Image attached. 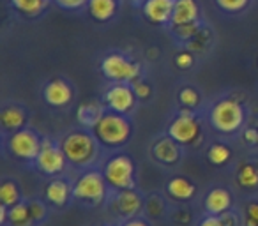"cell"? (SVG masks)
Listing matches in <instances>:
<instances>
[{
  "label": "cell",
  "instance_id": "cell-1",
  "mask_svg": "<svg viewBox=\"0 0 258 226\" xmlns=\"http://www.w3.org/2000/svg\"><path fill=\"white\" fill-rule=\"evenodd\" d=\"M97 143L99 141L96 140V136L85 129L71 131L60 140V147L68 161L73 166H78V168H85V166H90L96 161Z\"/></svg>",
  "mask_w": 258,
  "mask_h": 226
},
{
  "label": "cell",
  "instance_id": "cell-2",
  "mask_svg": "<svg viewBox=\"0 0 258 226\" xmlns=\"http://www.w3.org/2000/svg\"><path fill=\"white\" fill-rule=\"evenodd\" d=\"M133 133V126L127 115H120L115 111H106L103 119L97 122V126L92 129V134L99 145L108 148L122 147L129 141Z\"/></svg>",
  "mask_w": 258,
  "mask_h": 226
},
{
  "label": "cell",
  "instance_id": "cell-3",
  "mask_svg": "<svg viewBox=\"0 0 258 226\" xmlns=\"http://www.w3.org/2000/svg\"><path fill=\"white\" fill-rule=\"evenodd\" d=\"M209 120L216 131L223 134H233L244 126L246 110L240 104V101L232 99V97H223L211 108Z\"/></svg>",
  "mask_w": 258,
  "mask_h": 226
},
{
  "label": "cell",
  "instance_id": "cell-4",
  "mask_svg": "<svg viewBox=\"0 0 258 226\" xmlns=\"http://www.w3.org/2000/svg\"><path fill=\"white\" fill-rule=\"evenodd\" d=\"M108 194V182L103 172H83L73 184V198L87 205H99Z\"/></svg>",
  "mask_w": 258,
  "mask_h": 226
},
{
  "label": "cell",
  "instance_id": "cell-5",
  "mask_svg": "<svg viewBox=\"0 0 258 226\" xmlns=\"http://www.w3.org/2000/svg\"><path fill=\"white\" fill-rule=\"evenodd\" d=\"M103 175L106 179L108 186L115 191L135 189V186H137L135 163L125 154H117L108 159L103 168Z\"/></svg>",
  "mask_w": 258,
  "mask_h": 226
},
{
  "label": "cell",
  "instance_id": "cell-6",
  "mask_svg": "<svg viewBox=\"0 0 258 226\" xmlns=\"http://www.w3.org/2000/svg\"><path fill=\"white\" fill-rule=\"evenodd\" d=\"M101 72L113 83H135L140 80L142 67L122 53H110L101 60Z\"/></svg>",
  "mask_w": 258,
  "mask_h": 226
},
{
  "label": "cell",
  "instance_id": "cell-7",
  "mask_svg": "<svg viewBox=\"0 0 258 226\" xmlns=\"http://www.w3.org/2000/svg\"><path fill=\"white\" fill-rule=\"evenodd\" d=\"M168 136L180 145H193L202 136V124L195 113L187 108H182L179 115L170 122Z\"/></svg>",
  "mask_w": 258,
  "mask_h": 226
},
{
  "label": "cell",
  "instance_id": "cell-8",
  "mask_svg": "<svg viewBox=\"0 0 258 226\" xmlns=\"http://www.w3.org/2000/svg\"><path fill=\"white\" fill-rule=\"evenodd\" d=\"M34 163H36V168L39 170L43 175L55 177V175L64 173L69 161H68V158H66L60 145H57L53 140H50V138H43L41 152Z\"/></svg>",
  "mask_w": 258,
  "mask_h": 226
},
{
  "label": "cell",
  "instance_id": "cell-9",
  "mask_svg": "<svg viewBox=\"0 0 258 226\" xmlns=\"http://www.w3.org/2000/svg\"><path fill=\"white\" fill-rule=\"evenodd\" d=\"M9 150L16 159L22 161H36L37 156L41 152V145L43 140L34 133L32 129H20L9 136Z\"/></svg>",
  "mask_w": 258,
  "mask_h": 226
},
{
  "label": "cell",
  "instance_id": "cell-10",
  "mask_svg": "<svg viewBox=\"0 0 258 226\" xmlns=\"http://www.w3.org/2000/svg\"><path fill=\"white\" fill-rule=\"evenodd\" d=\"M104 104L110 111L120 113V115H129L137 108V94L129 83H115L104 92Z\"/></svg>",
  "mask_w": 258,
  "mask_h": 226
},
{
  "label": "cell",
  "instance_id": "cell-11",
  "mask_svg": "<svg viewBox=\"0 0 258 226\" xmlns=\"http://www.w3.org/2000/svg\"><path fill=\"white\" fill-rule=\"evenodd\" d=\"M113 207L118 212V215L127 219H133L140 214V210L145 207V201L135 189H122L117 191L113 200Z\"/></svg>",
  "mask_w": 258,
  "mask_h": 226
},
{
  "label": "cell",
  "instance_id": "cell-12",
  "mask_svg": "<svg viewBox=\"0 0 258 226\" xmlns=\"http://www.w3.org/2000/svg\"><path fill=\"white\" fill-rule=\"evenodd\" d=\"M173 6H175V0H145L142 6V13L154 25H166V23H172Z\"/></svg>",
  "mask_w": 258,
  "mask_h": 226
},
{
  "label": "cell",
  "instance_id": "cell-13",
  "mask_svg": "<svg viewBox=\"0 0 258 226\" xmlns=\"http://www.w3.org/2000/svg\"><path fill=\"white\" fill-rule=\"evenodd\" d=\"M43 99L46 101L50 106H55V108L68 106L73 101V89L68 82H64V80H60V78H55L44 85Z\"/></svg>",
  "mask_w": 258,
  "mask_h": 226
},
{
  "label": "cell",
  "instance_id": "cell-14",
  "mask_svg": "<svg viewBox=\"0 0 258 226\" xmlns=\"http://www.w3.org/2000/svg\"><path fill=\"white\" fill-rule=\"evenodd\" d=\"M104 106L106 104L97 99H89L80 103L78 110H76V120H78V124L82 127H85V129H94L97 126V122L104 117V113H106V108Z\"/></svg>",
  "mask_w": 258,
  "mask_h": 226
},
{
  "label": "cell",
  "instance_id": "cell-15",
  "mask_svg": "<svg viewBox=\"0 0 258 226\" xmlns=\"http://www.w3.org/2000/svg\"><path fill=\"white\" fill-rule=\"evenodd\" d=\"M233 205V196L226 187H214L205 194L204 207L209 214L212 215H221L228 212Z\"/></svg>",
  "mask_w": 258,
  "mask_h": 226
},
{
  "label": "cell",
  "instance_id": "cell-16",
  "mask_svg": "<svg viewBox=\"0 0 258 226\" xmlns=\"http://www.w3.org/2000/svg\"><path fill=\"white\" fill-rule=\"evenodd\" d=\"M152 156L154 159H158L163 165H175V163L180 161V143H177L173 138H163V140H158L152 147Z\"/></svg>",
  "mask_w": 258,
  "mask_h": 226
},
{
  "label": "cell",
  "instance_id": "cell-17",
  "mask_svg": "<svg viewBox=\"0 0 258 226\" xmlns=\"http://www.w3.org/2000/svg\"><path fill=\"white\" fill-rule=\"evenodd\" d=\"M71 194H73V187L69 186V182L64 179L50 180L46 189H44V198H46V201L58 208L64 207V205L68 203Z\"/></svg>",
  "mask_w": 258,
  "mask_h": 226
},
{
  "label": "cell",
  "instance_id": "cell-18",
  "mask_svg": "<svg viewBox=\"0 0 258 226\" xmlns=\"http://www.w3.org/2000/svg\"><path fill=\"white\" fill-rule=\"evenodd\" d=\"M0 124L4 127V131H11V133H16V131L23 129L27 124V111L23 110L18 104H9V106H4L2 113H0Z\"/></svg>",
  "mask_w": 258,
  "mask_h": 226
},
{
  "label": "cell",
  "instance_id": "cell-19",
  "mask_svg": "<svg viewBox=\"0 0 258 226\" xmlns=\"http://www.w3.org/2000/svg\"><path fill=\"white\" fill-rule=\"evenodd\" d=\"M198 18H200V8L197 0H175L170 25H184V23L197 22Z\"/></svg>",
  "mask_w": 258,
  "mask_h": 226
},
{
  "label": "cell",
  "instance_id": "cell-20",
  "mask_svg": "<svg viewBox=\"0 0 258 226\" xmlns=\"http://www.w3.org/2000/svg\"><path fill=\"white\" fill-rule=\"evenodd\" d=\"M166 193H168L173 200L187 201L197 194V186H195L187 177L177 175L168 180V184H166Z\"/></svg>",
  "mask_w": 258,
  "mask_h": 226
},
{
  "label": "cell",
  "instance_id": "cell-21",
  "mask_svg": "<svg viewBox=\"0 0 258 226\" xmlns=\"http://www.w3.org/2000/svg\"><path fill=\"white\" fill-rule=\"evenodd\" d=\"M117 0H89L87 9H89V15L92 16L96 22H108L115 16L117 13Z\"/></svg>",
  "mask_w": 258,
  "mask_h": 226
},
{
  "label": "cell",
  "instance_id": "cell-22",
  "mask_svg": "<svg viewBox=\"0 0 258 226\" xmlns=\"http://www.w3.org/2000/svg\"><path fill=\"white\" fill-rule=\"evenodd\" d=\"M235 180L244 189H258V163L256 161H244L237 168Z\"/></svg>",
  "mask_w": 258,
  "mask_h": 226
},
{
  "label": "cell",
  "instance_id": "cell-23",
  "mask_svg": "<svg viewBox=\"0 0 258 226\" xmlns=\"http://www.w3.org/2000/svg\"><path fill=\"white\" fill-rule=\"evenodd\" d=\"M50 0H11V6L23 16L36 18L43 15V11L48 8Z\"/></svg>",
  "mask_w": 258,
  "mask_h": 226
},
{
  "label": "cell",
  "instance_id": "cell-24",
  "mask_svg": "<svg viewBox=\"0 0 258 226\" xmlns=\"http://www.w3.org/2000/svg\"><path fill=\"white\" fill-rule=\"evenodd\" d=\"M9 222L11 226H32L34 219L30 214V208L27 201H20V203L13 205L9 208Z\"/></svg>",
  "mask_w": 258,
  "mask_h": 226
},
{
  "label": "cell",
  "instance_id": "cell-25",
  "mask_svg": "<svg viewBox=\"0 0 258 226\" xmlns=\"http://www.w3.org/2000/svg\"><path fill=\"white\" fill-rule=\"evenodd\" d=\"M207 159L211 165L214 166H223L232 159V148L225 143H214L209 147L207 150Z\"/></svg>",
  "mask_w": 258,
  "mask_h": 226
},
{
  "label": "cell",
  "instance_id": "cell-26",
  "mask_svg": "<svg viewBox=\"0 0 258 226\" xmlns=\"http://www.w3.org/2000/svg\"><path fill=\"white\" fill-rule=\"evenodd\" d=\"M0 201H2V205H6V207H9V208L22 201V193H20L16 182L6 180V182L0 186Z\"/></svg>",
  "mask_w": 258,
  "mask_h": 226
},
{
  "label": "cell",
  "instance_id": "cell-27",
  "mask_svg": "<svg viewBox=\"0 0 258 226\" xmlns=\"http://www.w3.org/2000/svg\"><path fill=\"white\" fill-rule=\"evenodd\" d=\"M172 27V32L179 37L180 41H191L193 37H197L202 32L200 20L191 23H184V25H170Z\"/></svg>",
  "mask_w": 258,
  "mask_h": 226
},
{
  "label": "cell",
  "instance_id": "cell-28",
  "mask_svg": "<svg viewBox=\"0 0 258 226\" xmlns=\"http://www.w3.org/2000/svg\"><path fill=\"white\" fill-rule=\"evenodd\" d=\"M200 94L193 87H184V89L179 90V103L182 104V108L193 110V108H197L200 104Z\"/></svg>",
  "mask_w": 258,
  "mask_h": 226
},
{
  "label": "cell",
  "instance_id": "cell-29",
  "mask_svg": "<svg viewBox=\"0 0 258 226\" xmlns=\"http://www.w3.org/2000/svg\"><path fill=\"white\" fill-rule=\"evenodd\" d=\"M242 226H258V200H251L244 205Z\"/></svg>",
  "mask_w": 258,
  "mask_h": 226
},
{
  "label": "cell",
  "instance_id": "cell-30",
  "mask_svg": "<svg viewBox=\"0 0 258 226\" xmlns=\"http://www.w3.org/2000/svg\"><path fill=\"white\" fill-rule=\"evenodd\" d=\"M216 4L221 11L230 13V15H237V13H242L247 8L249 0H216Z\"/></svg>",
  "mask_w": 258,
  "mask_h": 226
},
{
  "label": "cell",
  "instance_id": "cell-31",
  "mask_svg": "<svg viewBox=\"0 0 258 226\" xmlns=\"http://www.w3.org/2000/svg\"><path fill=\"white\" fill-rule=\"evenodd\" d=\"M145 210H147V214L151 215V217H161L163 210H165V205H163L161 198H159L158 194L149 196V200L145 201Z\"/></svg>",
  "mask_w": 258,
  "mask_h": 226
},
{
  "label": "cell",
  "instance_id": "cell-32",
  "mask_svg": "<svg viewBox=\"0 0 258 226\" xmlns=\"http://www.w3.org/2000/svg\"><path fill=\"white\" fill-rule=\"evenodd\" d=\"M29 208H30V214H32L34 222H41L46 217V207H44V203L41 200H30Z\"/></svg>",
  "mask_w": 258,
  "mask_h": 226
},
{
  "label": "cell",
  "instance_id": "cell-33",
  "mask_svg": "<svg viewBox=\"0 0 258 226\" xmlns=\"http://www.w3.org/2000/svg\"><path fill=\"white\" fill-rule=\"evenodd\" d=\"M131 87H133V90H135V94H137L138 99L145 101L152 96V87L149 85V83L142 82V80H137L135 83H131Z\"/></svg>",
  "mask_w": 258,
  "mask_h": 226
},
{
  "label": "cell",
  "instance_id": "cell-34",
  "mask_svg": "<svg viewBox=\"0 0 258 226\" xmlns=\"http://www.w3.org/2000/svg\"><path fill=\"white\" fill-rule=\"evenodd\" d=\"M193 64H195V57L191 51H180V53H177L175 65L179 69H184V71H186V69L193 67Z\"/></svg>",
  "mask_w": 258,
  "mask_h": 226
},
{
  "label": "cell",
  "instance_id": "cell-35",
  "mask_svg": "<svg viewBox=\"0 0 258 226\" xmlns=\"http://www.w3.org/2000/svg\"><path fill=\"white\" fill-rule=\"evenodd\" d=\"M57 6H60L62 9H68V11H78V9L85 8L89 4V0H55Z\"/></svg>",
  "mask_w": 258,
  "mask_h": 226
},
{
  "label": "cell",
  "instance_id": "cell-36",
  "mask_svg": "<svg viewBox=\"0 0 258 226\" xmlns=\"http://www.w3.org/2000/svg\"><path fill=\"white\" fill-rule=\"evenodd\" d=\"M219 217H221V222L225 226H240V224H242V221L239 219V215H237L235 212H232V210L225 212V214H221Z\"/></svg>",
  "mask_w": 258,
  "mask_h": 226
},
{
  "label": "cell",
  "instance_id": "cell-37",
  "mask_svg": "<svg viewBox=\"0 0 258 226\" xmlns=\"http://www.w3.org/2000/svg\"><path fill=\"white\" fill-rule=\"evenodd\" d=\"M242 138L247 145H258V129L254 127H246L242 131Z\"/></svg>",
  "mask_w": 258,
  "mask_h": 226
},
{
  "label": "cell",
  "instance_id": "cell-38",
  "mask_svg": "<svg viewBox=\"0 0 258 226\" xmlns=\"http://www.w3.org/2000/svg\"><path fill=\"white\" fill-rule=\"evenodd\" d=\"M200 226H225V224H223V222H221V217H219V215H212V214H209L207 217L202 219Z\"/></svg>",
  "mask_w": 258,
  "mask_h": 226
},
{
  "label": "cell",
  "instance_id": "cell-39",
  "mask_svg": "<svg viewBox=\"0 0 258 226\" xmlns=\"http://www.w3.org/2000/svg\"><path fill=\"white\" fill-rule=\"evenodd\" d=\"M124 226H149L144 219H138V217H133V219H127Z\"/></svg>",
  "mask_w": 258,
  "mask_h": 226
},
{
  "label": "cell",
  "instance_id": "cell-40",
  "mask_svg": "<svg viewBox=\"0 0 258 226\" xmlns=\"http://www.w3.org/2000/svg\"><path fill=\"white\" fill-rule=\"evenodd\" d=\"M256 64H258V60H256Z\"/></svg>",
  "mask_w": 258,
  "mask_h": 226
}]
</instances>
